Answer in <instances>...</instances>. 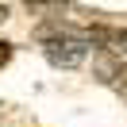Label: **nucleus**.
I'll list each match as a JSON object with an SVG mask.
<instances>
[{"instance_id": "f257e3e1", "label": "nucleus", "mask_w": 127, "mask_h": 127, "mask_svg": "<svg viewBox=\"0 0 127 127\" xmlns=\"http://www.w3.org/2000/svg\"><path fill=\"white\" fill-rule=\"evenodd\" d=\"M89 39H77V35H65V39H50L42 42V50H46V62L54 65V69H77V65H85L89 58Z\"/></svg>"}, {"instance_id": "f03ea898", "label": "nucleus", "mask_w": 127, "mask_h": 127, "mask_svg": "<svg viewBox=\"0 0 127 127\" xmlns=\"http://www.w3.org/2000/svg\"><path fill=\"white\" fill-rule=\"evenodd\" d=\"M93 73H96V81H104V85L127 77V73H123V54H116V50H100V54L93 58Z\"/></svg>"}, {"instance_id": "7ed1b4c3", "label": "nucleus", "mask_w": 127, "mask_h": 127, "mask_svg": "<svg viewBox=\"0 0 127 127\" xmlns=\"http://www.w3.org/2000/svg\"><path fill=\"white\" fill-rule=\"evenodd\" d=\"M23 8L31 12V16H46V12H62L65 0H23Z\"/></svg>"}, {"instance_id": "20e7f679", "label": "nucleus", "mask_w": 127, "mask_h": 127, "mask_svg": "<svg viewBox=\"0 0 127 127\" xmlns=\"http://www.w3.org/2000/svg\"><path fill=\"white\" fill-rule=\"evenodd\" d=\"M12 54H16V46H12V42H4V39H0V69H4V65L12 62Z\"/></svg>"}, {"instance_id": "39448f33", "label": "nucleus", "mask_w": 127, "mask_h": 127, "mask_svg": "<svg viewBox=\"0 0 127 127\" xmlns=\"http://www.w3.org/2000/svg\"><path fill=\"white\" fill-rule=\"evenodd\" d=\"M4 19H8V8H4V4H0V23H4Z\"/></svg>"}]
</instances>
